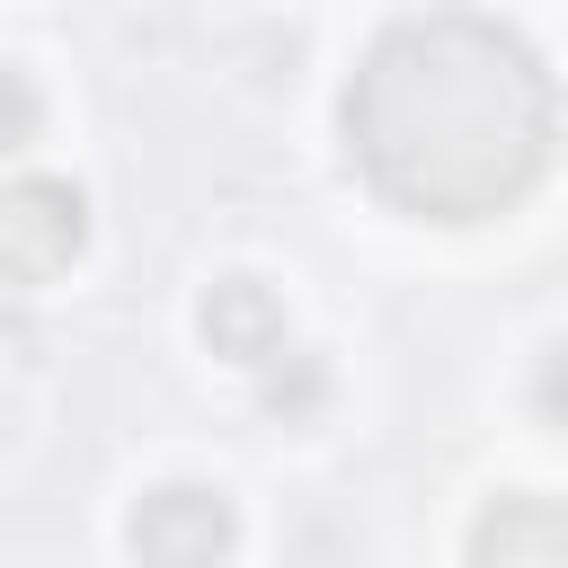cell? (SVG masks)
Masks as SVG:
<instances>
[{
  "mask_svg": "<svg viewBox=\"0 0 568 568\" xmlns=\"http://www.w3.org/2000/svg\"><path fill=\"white\" fill-rule=\"evenodd\" d=\"M337 133L382 204L417 222H488L541 186L559 89L506 18L426 9L364 44L337 98Z\"/></svg>",
  "mask_w": 568,
  "mask_h": 568,
  "instance_id": "obj_1",
  "label": "cell"
},
{
  "mask_svg": "<svg viewBox=\"0 0 568 568\" xmlns=\"http://www.w3.org/2000/svg\"><path fill=\"white\" fill-rule=\"evenodd\" d=\"M89 248V195L71 178L0 186V284H53Z\"/></svg>",
  "mask_w": 568,
  "mask_h": 568,
  "instance_id": "obj_2",
  "label": "cell"
},
{
  "mask_svg": "<svg viewBox=\"0 0 568 568\" xmlns=\"http://www.w3.org/2000/svg\"><path fill=\"white\" fill-rule=\"evenodd\" d=\"M124 541H133L142 568H222L240 550V506L222 488H204V479H169V488H151L133 506Z\"/></svg>",
  "mask_w": 568,
  "mask_h": 568,
  "instance_id": "obj_3",
  "label": "cell"
},
{
  "mask_svg": "<svg viewBox=\"0 0 568 568\" xmlns=\"http://www.w3.org/2000/svg\"><path fill=\"white\" fill-rule=\"evenodd\" d=\"M462 568H568V506L532 488H497L462 532Z\"/></svg>",
  "mask_w": 568,
  "mask_h": 568,
  "instance_id": "obj_4",
  "label": "cell"
},
{
  "mask_svg": "<svg viewBox=\"0 0 568 568\" xmlns=\"http://www.w3.org/2000/svg\"><path fill=\"white\" fill-rule=\"evenodd\" d=\"M204 346H213L222 364L266 373V364L284 355V302H275L257 275H222V284L204 293Z\"/></svg>",
  "mask_w": 568,
  "mask_h": 568,
  "instance_id": "obj_5",
  "label": "cell"
},
{
  "mask_svg": "<svg viewBox=\"0 0 568 568\" xmlns=\"http://www.w3.org/2000/svg\"><path fill=\"white\" fill-rule=\"evenodd\" d=\"M257 408H266L275 426H311V417L328 408V364H320L311 346H284V355L257 373Z\"/></svg>",
  "mask_w": 568,
  "mask_h": 568,
  "instance_id": "obj_6",
  "label": "cell"
},
{
  "mask_svg": "<svg viewBox=\"0 0 568 568\" xmlns=\"http://www.w3.org/2000/svg\"><path fill=\"white\" fill-rule=\"evenodd\" d=\"M36 133H44V98H36V80L18 62H0V160H18Z\"/></svg>",
  "mask_w": 568,
  "mask_h": 568,
  "instance_id": "obj_7",
  "label": "cell"
},
{
  "mask_svg": "<svg viewBox=\"0 0 568 568\" xmlns=\"http://www.w3.org/2000/svg\"><path fill=\"white\" fill-rule=\"evenodd\" d=\"M524 399H532V417H541V426H559V435H568V337H559V346L532 364Z\"/></svg>",
  "mask_w": 568,
  "mask_h": 568,
  "instance_id": "obj_8",
  "label": "cell"
}]
</instances>
